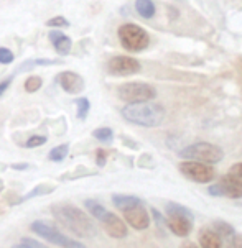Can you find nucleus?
Listing matches in <instances>:
<instances>
[{"instance_id": "nucleus-30", "label": "nucleus", "mask_w": 242, "mask_h": 248, "mask_svg": "<svg viewBox=\"0 0 242 248\" xmlns=\"http://www.w3.org/2000/svg\"><path fill=\"white\" fill-rule=\"evenodd\" d=\"M12 84V78H7L3 79V81H0V97H2V94L8 89V86Z\"/></svg>"}, {"instance_id": "nucleus-12", "label": "nucleus", "mask_w": 242, "mask_h": 248, "mask_svg": "<svg viewBox=\"0 0 242 248\" xmlns=\"http://www.w3.org/2000/svg\"><path fill=\"white\" fill-rule=\"evenodd\" d=\"M101 222H103L105 232H107L112 238H124V237H127V225L124 224V220H122L121 217L116 216V214L107 211V214H105L104 218Z\"/></svg>"}, {"instance_id": "nucleus-1", "label": "nucleus", "mask_w": 242, "mask_h": 248, "mask_svg": "<svg viewBox=\"0 0 242 248\" xmlns=\"http://www.w3.org/2000/svg\"><path fill=\"white\" fill-rule=\"evenodd\" d=\"M53 216L63 227L71 230L74 235L83 238H92L96 237L97 229L91 217H87L81 209L71 204H56L52 207Z\"/></svg>"}, {"instance_id": "nucleus-27", "label": "nucleus", "mask_w": 242, "mask_h": 248, "mask_svg": "<svg viewBox=\"0 0 242 248\" xmlns=\"http://www.w3.org/2000/svg\"><path fill=\"white\" fill-rule=\"evenodd\" d=\"M46 25L48 27H54V28H63V27H68V20L65 18V16H53V18H50L48 22H46Z\"/></svg>"}, {"instance_id": "nucleus-8", "label": "nucleus", "mask_w": 242, "mask_h": 248, "mask_svg": "<svg viewBox=\"0 0 242 248\" xmlns=\"http://www.w3.org/2000/svg\"><path fill=\"white\" fill-rule=\"evenodd\" d=\"M180 171L185 178H188L190 181H194V183H201L206 184L209 181L214 179L216 171L211 165H206V163H199V161H183L180 165Z\"/></svg>"}, {"instance_id": "nucleus-9", "label": "nucleus", "mask_w": 242, "mask_h": 248, "mask_svg": "<svg viewBox=\"0 0 242 248\" xmlns=\"http://www.w3.org/2000/svg\"><path fill=\"white\" fill-rule=\"evenodd\" d=\"M140 62L130 56H114L107 62V71L112 76H130L140 71Z\"/></svg>"}, {"instance_id": "nucleus-25", "label": "nucleus", "mask_w": 242, "mask_h": 248, "mask_svg": "<svg viewBox=\"0 0 242 248\" xmlns=\"http://www.w3.org/2000/svg\"><path fill=\"white\" fill-rule=\"evenodd\" d=\"M46 141H48V138H46L45 135H33V137L28 138L27 146H28V148H36V146L45 145Z\"/></svg>"}, {"instance_id": "nucleus-11", "label": "nucleus", "mask_w": 242, "mask_h": 248, "mask_svg": "<svg viewBox=\"0 0 242 248\" xmlns=\"http://www.w3.org/2000/svg\"><path fill=\"white\" fill-rule=\"evenodd\" d=\"M59 86L63 87V91H66L68 94H79L81 91L84 89V79L81 78L78 73H73V71H66V73H61L54 78Z\"/></svg>"}, {"instance_id": "nucleus-28", "label": "nucleus", "mask_w": 242, "mask_h": 248, "mask_svg": "<svg viewBox=\"0 0 242 248\" xmlns=\"http://www.w3.org/2000/svg\"><path fill=\"white\" fill-rule=\"evenodd\" d=\"M20 243H23L27 248H46L45 245H41L40 242H36V240H33V238H28V237H25L22 238V242Z\"/></svg>"}, {"instance_id": "nucleus-6", "label": "nucleus", "mask_w": 242, "mask_h": 248, "mask_svg": "<svg viewBox=\"0 0 242 248\" xmlns=\"http://www.w3.org/2000/svg\"><path fill=\"white\" fill-rule=\"evenodd\" d=\"M119 40L127 51L138 53L143 51L150 43V36L142 27L135 23H124L119 28Z\"/></svg>"}, {"instance_id": "nucleus-13", "label": "nucleus", "mask_w": 242, "mask_h": 248, "mask_svg": "<svg viewBox=\"0 0 242 248\" xmlns=\"http://www.w3.org/2000/svg\"><path fill=\"white\" fill-rule=\"evenodd\" d=\"M50 41L53 43L54 49H56L58 54H61V56H65L71 51V46H73V41H71L69 36H66L65 33L61 31H52L48 35Z\"/></svg>"}, {"instance_id": "nucleus-26", "label": "nucleus", "mask_w": 242, "mask_h": 248, "mask_svg": "<svg viewBox=\"0 0 242 248\" xmlns=\"http://www.w3.org/2000/svg\"><path fill=\"white\" fill-rule=\"evenodd\" d=\"M14 53L10 51L8 48H0V62L2 64H10V62H14Z\"/></svg>"}, {"instance_id": "nucleus-10", "label": "nucleus", "mask_w": 242, "mask_h": 248, "mask_svg": "<svg viewBox=\"0 0 242 248\" xmlns=\"http://www.w3.org/2000/svg\"><path fill=\"white\" fill-rule=\"evenodd\" d=\"M122 214H124L127 224L134 227L135 230H145L150 225V216H148L147 209L143 207V204H135L132 207L124 209Z\"/></svg>"}, {"instance_id": "nucleus-7", "label": "nucleus", "mask_w": 242, "mask_h": 248, "mask_svg": "<svg viewBox=\"0 0 242 248\" xmlns=\"http://www.w3.org/2000/svg\"><path fill=\"white\" fill-rule=\"evenodd\" d=\"M119 99L127 104L132 102H145L156 97V91L154 86L147 82H127L122 84L117 91Z\"/></svg>"}, {"instance_id": "nucleus-16", "label": "nucleus", "mask_w": 242, "mask_h": 248, "mask_svg": "<svg viewBox=\"0 0 242 248\" xmlns=\"http://www.w3.org/2000/svg\"><path fill=\"white\" fill-rule=\"evenodd\" d=\"M112 202L116 205L117 209L124 211V209H129L132 207L135 204H142V201L135 196H124V194H114L112 196Z\"/></svg>"}, {"instance_id": "nucleus-32", "label": "nucleus", "mask_w": 242, "mask_h": 248, "mask_svg": "<svg viewBox=\"0 0 242 248\" xmlns=\"http://www.w3.org/2000/svg\"><path fill=\"white\" fill-rule=\"evenodd\" d=\"M12 168H14V170H18V171H25V170H28V165L27 163H20V165H14Z\"/></svg>"}, {"instance_id": "nucleus-18", "label": "nucleus", "mask_w": 242, "mask_h": 248, "mask_svg": "<svg viewBox=\"0 0 242 248\" xmlns=\"http://www.w3.org/2000/svg\"><path fill=\"white\" fill-rule=\"evenodd\" d=\"M226 178L231 181L236 187H239L242 191V163H237V165L232 166L231 170L227 171Z\"/></svg>"}, {"instance_id": "nucleus-5", "label": "nucleus", "mask_w": 242, "mask_h": 248, "mask_svg": "<svg viewBox=\"0 0 242 248\" xmlns=\"http://www.w3.org/2000/svg\"><path fill=\"white\" fill-rule=\"evenodd\" d=\"M30 229H32L36 235H40L43 240L53 243V245H56V247H61V248H86L81 242L68 237V235H65V233H61L56 227L52 225L46 220H35L32 225H30Z\"/></svg>"}, {"instance_id": "nucleus-2", "label": "nucleus", "mask_w": 242, "mask_h": 248, "mask_svg": "<svg viewBox=\"0 0 242 248\" xmlns=\"http://www.w3.org/2000/svg\"><path fill=\"white\" fill-rule=\"evenodd\" d=\"M121 113L127 122L145 128L158 127L165 119V108L152 100L127 104L125 107H122Z\"/></svg>"}, {"instance_id": "nucleus-34", "label": "nucleus", "mask_w": 242, "mask_h": 248, "mask_svg": "<svg viewBox=\"0 0 242 248\" xmlns=\"http://www.w3.org/2000/svg\"><path fill=\"white\" fill-rule=\"evenodd\" d=\"M12 248H27V247H25L23 243H18V245H14V247H12Z\"/></svg>"}, {"instance_id": "nucleus-31", "label": "nucleus", "mask_w": 242, "mask_h": 248, "mask_svg": "<svg viewBox=\"0 0 242 248\" xmlns=\"http://www.w3.org/2000/svg\"><path fill=\"white\" fill-rule=\"evenodd\" d=\"M232 248H242V235H236L232 240Z\"/></svg>"}, {"instance_id": "nucleus-21", "label": "nucleus", "mask_w": 242, "mask_h": 248, "mask_svg": "<svg viewBox=\"0 0 242 248\" xmlns=\"http://www.w3.org/2000/svg\"><path fill=\"white\" fill-rule=\"evenodd\" d=\"M76 106H78V119L79 120H86L87 113H89V108H91V104L86 97H81V99H76Z\"/></svg>"}, {"instance_id": "nucleus-20", "label": "nucleus", "mask_w": 242, "mask_h": 248, "mask_svg": "<svg viewBox=\"0 0 242 248\" xmlns=\"http://www.w3.org/2000/svg\"><path fill=\"white\" fill-rule=\"evenodd\" d=\"M52 191H53V186H50V184H41V186H36L32 192L25 194L20 201H17V204L23 202V201H27V199H33V197H36L40 194H48V192H52Z\"/></svg>"}, {"instance_id": "nucleus-15", "label": "nucleus", "mask_w": 242, "mask_h": 248, "mask_svg": "<svg viewBox=\"0 0 242 248\" xmlns=\"http://www.w3.org/2000/svg\"><path fill=\"white\" fill-rule=\"evenodd\" d=\"M135 10L142 18H154L156 14V7L152 0H135Z\"/></svg>"}, {"instance_id": "nucleus-14", "label": "nucleus", "mask_w": 242, "mask_h": 248, "mask_svg": "<svg viewBox=\"0 0 242 248\" xmlns=\"http://www.w3.org/2000/svg\"><path fill=\"white\" fill-rule=\"evenodd\" d=\"M199 245H201V248H223V242H221L218 232L203 229L199 232Z\"/></svg>"}, {"instance_id": "nucleus-3", "label": "nucleus", "mask_w": 242, "mask_h": 248, "mask_svg": "<svg viewBox=\"0 0 242 248\" xmlns=\"http://www.w3.org/2000/svg\"><path fill=\"white\" fill-rule=\"evenodd\" d=\"M165 224L178 237H186V235H190L191 229H193V214L186 207H183V205L168 202Z\"/></svg>"}, {"instance_id": "nucleus-23", "label": "nucleus", "mask_w": 242, "mask_h": 248, "mask_svg": "<svg viewBox=\"0 0 242 248\" xmlns=\"http://www.w3.org/2000/svg\"><path fill=\"white\" fill-rule=\"evenodd\" d=\"M41 78H38V76H30V78L25 81V91L27 92H36L38 89L41 87Z\"/></svg>"}, {"instance_id": "nucleus-19", "label": "nucleus", "mask_w": 242, "mask_h": 248, "mask_svg": "<svg viewBox=\"0 0 242 248\" xmlns=\"http://www.w3.org/2000/svg\"><path fill=\"white\" fill-rule=\"evenodd\" d=\"M68 153H69V145H58L48 153V159L59 163L68 156Z\"/></svg>"}, {"instance_id": "nucleus-24", "label": "nucleus", "mask_w": 242, "mask_h": 248, "mask_svg": "<svg viewBox=\"0 0 242 248\" xmlns=\"http://www.w3.org/2000/svg\"><path fill=\"white\" fill-rule=\"evenodd\" d=\"M214 229L218 230L219 233H223L224 237H227V238L234 237V229H232V227L229 225V224H226V222L216 220V222H214Z\"/></svg>"}, {"instance_id": "nucleus-22", "label": "nucleus", "mask_w": 242, "mask_h": 248, "mask_svg": "<svg viewBox=\"0 0 242 248\" xmlns=\"http://www.w3.org/2000/svg\"><path fill=\"white\" fill-rule=\"evenodd\" d=\"M92 135L99 141H110L114 138V132L109 127H101V128H96L94 132H92Z\"/></svg>"}, {"instance_id": "nucleus-33", "label": "nucleus", "mask_w": 242, "mask_h": 248, "mask_svg": "<svg viewBox=\"0 0 242 248\" xmlns=\"http://www.w3.org/2000/svg\"><path fill=\"white\" fill-rule=\"evenodd\" d=\"M181 248H198V245L193 242H185L183 245H181Z\"/></svg>"}, {"instance_id": "nucleus-29", "label": "nucleus", "mask_w": 242, "mask_h": 248, "mask_svg": "<svg viewBox=\"0 0 242 248\" xmlns=\"http://www.w3.org/2000/svg\"><path fill=\"white\" fill-rule=\"evenodd\" d=\"M96 158H97V165H99V166H104V165H105V159H107V153H105L104 150H97Z\"/></svg>"}, {"instance_id": "nucleus-4", "label": "nucleus", "mask_w": 242, "mask_h": 248, "mask_svg": "<svg viewBox=\"0 0 242 248\" xmlns=\"http://www.w3.org/2000/svg\"><path fill=\"white\" fill-rule=\"evenodd\" d=\"M180 156L190 161H199V163H206V165H216L221 159L224 158V153L219 146L213 145V143H206V141H199L194 145L186 146L180 151Z\"/></svg>"}, {"instance_id": "nucleus-17", "label": "nucleus", "mask_w": 242, "mask_h": 248, "mask_svg": "<svg viewBox=\"0 0 242 248\" xmlns=\"http://www.w3.org/2000/svg\"><path fill=\"white\" fill-rule=\"evenodd\" d=\"M84 205H86V209L89 211L92 217L97 218V220H103L104 216L107 214V209L104 207V205H101L97 201H92V199H87L84 201Z\"/></svg>"}]
</instances>
